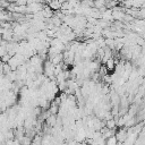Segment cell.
<instances>
[{
    "mask_svg": "<svg viewBox=\"0 0 145 145\" xmlns=\"http://www.w3.org/2000/svg\"><path fill=\"white\" fill-rule=\"evenodd\" d=\"M61 6H63V4H61L59 0H52L51 2H49V7L53 10L61 9Z\"/></svg>",
    "mask_w": 145,
    "mask_h": 145,
    "instance_id": "6da1fadb",
    "label": "cell"
},
{
    "mask_svg": "<svg viewBox=\"0 0 145 145\" xmlns=\"http://www.w3.org/2000/svg\"><path fill=\"white\" fill-rule=\"evenodd\" d=\"M108 67L109 68L113 67V61H112V60H108Z\"/></svg>",
    "mask_w": 145,
    "mask_h": 145,
    "instance_id": "7a4b0ae2",
    "label": "cell"
}]
</instances>
